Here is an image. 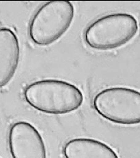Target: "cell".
<instances>
[{
  "mask_svg": "<svg viewBox=\"0 0 140 158\" xmlns=\"http://www.w3.org/2000/svg\"><path fill=\"white\" fill-rule=\"evenodd\" d=\"M66 158H118L116 152L103 142L89 138H76L63 147Z\"/></svg>",
  "mask_w": 140,
  "mask_h": 158,
  "instance_id": "52a82bcc",
  "label": "cell"
},
{
  "mask_svg": "<svg viewBox=\"0 0 140 158\" xmlns=\"http://www.w3.org/2000/svg\"><path fill=\"white\" fill-rule=\"evenodd\" d=\"M75 16L73 4L68 1H52L44 4L31 18L29 35L34 44L47 46L65 35Z\"/></svg>",
  "mask_w": 140,
  "mask_h": 158,
  "instance_id": "3957f363",
  "label": "cell"
},
{
  "mask_svg": "<svg viewBox=\"0 0 140 158\" xmlns=\"http://www.w3.org/2000/svg\"><path fill=\"white\" fill-rule=\"evenodd\" d=\"M20 57V44L16 35L10 28H0V88L14 78Z\"/></svg>",
  "mask_w": 140,
  "mask_h": 158,
  "instance_id": "8992f818",
  "label": "cell"
},
{
  "mask_svg": "<svg viewBox=\"0 0 140 158\" xmlns=\"http://www.w3.org/2000/svg\"><path fill=\"white\" fill-rule=\"evenodd\" d=\"M24 96L34 109L47 114L63 115L78 109L84 101L80 89L59 79H44L27 86Z\"/></svg>",
  "mask_w": 140,
  "mask_h": 158,
  "instance_id": "6da1fadb",
  "label": "cell"
},
{
  "mask_svg": "<svg viewBox=\"0 0 140 158\" xmlns=\"http://www.w3.org/2000/svg\"><path fill=\"white\" fill-rule=\"evenodd\" d=\"M94 107L100 116L123 125L140 124V92L126 87H113L99 92Z\"/></svg>",
  "mask_w": 140,
  "mask_h": 158,
  "instance_id": "277c9868",
  "label": "cell"
},
{
  "mask_svg": "<svg viewBox=\"0 0 140 158\" xmlns=\"http://www.w3.org/2000/svg\"><path fill=\"white\" fill-rule=\"evenodd\" d=\"M138 22L133 15L114 13L99 18L91 23L84 33L87 46L97 51L121 48L135 37Z\"/></svg>",
  "mask_w": 140,
  "mask_h": 158,
  "instance_id": "7a4b0ae2",
  "label": "cell"
},
{
  "mask_svg": "<svg viewBox=\"0 0 140 158\" xmlns=\"http://www.w3.org/2000/svg\"><path fill=\"white\" fill-rule=\"evenodd\" d=\"M12 158H47L44 141L38 130L26 121L15 123L9 132Z\"/></svg>",
  "mask_w": 140,
  "mask_h": 158,
  "instance_id": "5b68a950",
  "label": "cell"
}]
</instances>
